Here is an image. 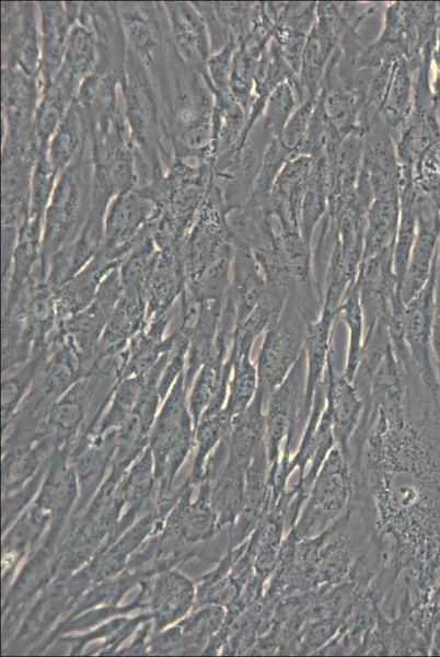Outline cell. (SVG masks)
Returning <instances> with one entry per match:
<instances>
[{"mask_svg": "<svg viewBox=\"0 0 440 657\" xmlns=\"http://www.w3.org/2000/svg\"><path fill=\"white\" fill-rule=\"evenodd\" d=\"M224 299L199 302L197 318L189 333L186 354L184 377L188 390L201 366L213 354Z\"/></svg>", "mask_w": 440, "mask_h": 657, "instance_id": "5bb4252c", "label": "cell"}, {"mask_svg": "<svg viewBox=\"0 0 440 657\" xmlns=\"http://www.w3.org/2000/svg\"><path fill=\"white\" fill-rule=\"evenodd\" d=\"M338 310L348 330L347 358L344 374L352 382L361 359L364 342L363 311L356 281L346 291Z\"/></svg>", "mask_w": 440, "mask_h": 657, "instance_id": "ac0fdd59", "label": "cell"}, {"mask_svg": "<svg viewBox=\"0 0 440 657\" xmlns=\"http://www.w3.org/2000/svg\"><path fill=\"white\" fill-rule=\"evenodd\" d=\"M119 267L107 262L99 252L71 279L55 290L58 323L85 309L108 273Z\"/></svg>", "mask_w": 440, "mask_h": 657, "instance_id": "4fadbf2b", "label": "cell"}, {"mask_svg": "<svg viewBox=\"0 0 440 657\" xmlns=\"http://www.w3.org/2000/svg\"><path fill=\"white\" fill-rule=\"evenodd\" d=\"M77 131L78 126L76 116L70 113L54 139L51 155L54 163L57 165H63L71 157V153L77 146Z\"/></svg>", "mask_w": 440, "mask_h": 657, "instance_id": "44dd1931", "label": "cell"}, {"mask_svg": "<svg viewBox=\"0 0 440 657\" xmlns=\"http://www.w3.org/2000/svg\"><path fill=\"white\" fill-rule=\"evenodd\" d=\"M338 313L321 310L317 319L308 323L304 344L306 355V380L303 403V414L308 422L315 392L323 382L327 361L332 355L333 323Z\"/></svg>", "mask_w": 440, "mask_h": 657, "instance_id": "7c38bea8", "label": "cell"}, {"mask_svg": "<svg viewBox=\"0 0 440 657\" xmlns=\"http://www.w3.org/2000/svg\"><path fill=\"white\" fill-rule=\"evenodd\" d=\"M431 349L436 359L437 377L440 384V281L436 286L435 315L431 332Z\"/></svg>", "mask_w": 440, "mask_h": 657, "instance_id": "603a6c76", "label": "cell"}, {"mask_svg": "<svg viewBox=\"0 0 440 657\" xmlns=\"http://www.w3.org/2000/svg\"><path fill=\"white\" fill-rule=\"evenodd\" d=\"M158 258L159 249L151 234H147L135 245L119 265L123 293L146 300L147 289Z\"/></svg>", "mask_w": 440, "mask_h": 657, "instance_id": "9a60e30c", "label": "cell"}, {"mask_svg": "<svg viewBox=\"0 0 440 657\" xmlns=\"http://www.w3.org/2000/svg\"><path fill=\"white\" fill-rule=\"evenodd\" d=\"M225 362L231 367V376L223 411L233 418L245 411L255 397L258 388V374L256 364L251 359V354L235 357L228 355Z\"/></svg>", "mask_w": 440, "mask_h": 657, "instance_id": "e0dca14e", "label": "cell"}, {"mask_svg": "<svg viewBox=\"0 0 440 657\" xmlns=\"http://www.w3.org/2000/svg\"><path fill=\"white\" fill-rule=\"evenodd\" d=\"M400 212L394 197L378 198L369 208L363 237L362 260L394 244Z\"/></svg>", "mask_w": 440, "mask_h": 657, "instance_id": "2e32d148", "label": "cell"}, {"mask_svg": "<svg viewBox=\"0 0 440 657\" xmlns=\"http://www.w3.org/2000/svg\"><path fill=\"white\" fill-rule=\"evenodd\" d=\"M300 300L299 287H293L280 316L264 333L256 367L257 390L265 402L285 380L304 348L308 323L312 320Z\"/></svg>", "mask_w": 440, "mask_h": 657, "instance_id": "6da1fadb", "label": "cell"}, {"mask_svg": "<svg viewBox=\"0 0 440 657\" xmlns=\"http://www.w3.org/2000/svg\"><path fill=\"white\" fill-rule=\"evenodd\" d=\"M440 235V216L438 212L425 216L417 211V230L409 263L403 279L400 298L403 304L412 300L428 281Z\"/></svg>", "mask_w": 440, "mask_h": 657, "instance_id": "8fae6325", "label": "cell"}, {"mask_svg": "<svg viewBox=\"0 0 440 657\" xmlns=\"http://www.w3.org/2000/svg\"><path fill=\"white\" fill-rule=\"evenodd\" d=\"M173 314L174 311L152 319L130 339L117 358L114 381L147 374L164 354L174 349L176 331L164 335Z\"/></svg>", "mask_w": 440, "mask_h": 657, "instance_id": "8992f818", "label": "cell"}, {"mask_svg": "<svg viewBox=\"0 0 440 657\" xmlns=\"http://www.w3.org/2000/svg\"><path fill=\"white\" fill-rule=\"evenodd\" d=\"M59 110L58 96L56 94H49L40 108L39 116V130L44 137L56 125Z\"/></svg>", "mask_w": 440, "mask_h": 657, "instance_id": "7402d4cb", "label": "cell"}, {"mask_svg": "<svg viewBox=\"0 0 440 657\" xmlns=\"http://www.w3.org/2000/svg\"><path fill=\"white\" fill-rule=\"evenodd\" d=\"M416 226L417 211L410 201H406L402 208L393 251V265L398 281V292L409 263L416 237Z\"/></svg>", "mask_w": 440, "mask_h": 657, "instance_id": "ffe728a7", "label": "cell"}, {"mask_svg": "<svg viewBox=\"0 0 440 657\" xmlns=\"http://www.w3.org/2000/svg\"><path fill=\"white\" fill-rule=\"evenodd\" d=\"M184 249L159 250V258L147 289V323L173 312L186 288Z\"/></svg>", "mask_w": 440, "mask_h": 657, "instance_id": "9c48e42d", "label": "cell"}, {"mask_svg": "<svg viewBox=\"0 0 440 657\" xmlns=\"http://www.w3.org/2000/svg\"><path fill=\"white\" fill-rule=\"evenodd\" d=\"M305 380L306 355L303 348L285 380L271 392L265 404V447L269 477H273L279 466L285 438L282 457H289L301 427L306 423L303 414Z\"/></svg>", "mask_w": 440, "mask_h": 657, "instance_id": "7a4b0ae2", "label": "cell"}, {"mask_svg": "<svg viewBox=\"0 0 440 657\" xmlns=\"http://www.w3.org/2000/svg\"><path fill=\"white\" fill-rule=\"evenodd\" d=\"M347 461L338 446L326 456L311 487L308 505L292 531L297 539L325 525L347 505L350 495Z\"/></svg>", "mask_w": 440, "mask_h": 657, "instance_id": "277c9868", "label": "cell"}, {"mask_svg": "<svg viewBox=\"0 0 440 657\" xmlns=\"http://www.w3.org/2000/svg\"><path fill=\"white\" fill-rule=\"evenodd\" d=\"M121 293L117 267L106 275L93 301L85 309L57 325L56 332L74 346L88 370L95 360L100 338Z\"/></svg>", "mask_w": 440, "mask_h": 657, "instance_id": "5b68a950", "label": "cell"}, {"mask_svg": "<svg viewBox=\"0 0 440 657\" xmlns=\"http://www.w3.org/2000/svg\"><path fill=\"white\" fill-rule=\"evenodd\" d=\"M325 410L332 418L333 433L338 448L348 460L350 441L359 425L363 401L354 382L335 371L332 355L325 372Z\"/></svg>", "mask_w": 440, "mask_h": 657, "instance_id": "52a82bcc", "label": "cell"}, {"mask_svg": "<svg viewBox=\"0 0 440 657\" xmlns=\"http://www.w3.org/2000/svg\"><path fill=\"white\" fill-rule=\"evenodd\" d=\"M50 351L40 353L32 356L19 369L3 376L1 384L2 411L4 417L16 407L22 397L30 392L40 368L47 360Z\"/></svg>", "mask_w": 440, "mask_h": 657, "instance_id": "d6986e66", "label": "cell"}, {"mask_svg": "<svg viewBox=\"0 0 440 657\" xmlns=\"http://www.w3.org/2000/svg\"><path fill=\"white\" fill-rule=\"evenodd\" d=\"M438 253L439 249L426 285L412 300L404 304L398 313L393 315L389 326L392 341L405 343L421 382L431 393H437L440 390L431 358Z\"/></svg>", "mask_w": 440, "mask_h": 657, "instance_id": "3957f363", "label": "cell"}, {"mask_svg": "<svg viewBox=\"0 0 440 657\" xmlns=\"http://www.w3.org/2000/svg\"><path fill=\"white\" fill-rule=\"evenodd\" d=\"M266 291V280L252 249L234 240V255L227 298L235 312V325L257 307Z\"/></svg>", "mask_w": 440, "mask_h": 657, "instance_id": "30bf717a", "label": "cell"}, {"mask_svg": "<svg viewBox=\"0 0 440 657\" xmlns=\"http://www.w3.org/2000/svg\"><path fill=\"white\" fill-rule=\"evenodd\" d=\"M143 298L121 293L104 327L94 362L115 365L130 339L147 325Z\"/></svg>", "mask_w": 440, "mask_h": 657, "instance_id": "ba28073f", "label": "cell"}, {"mask_svg": "<svg viewBox=\"0 0 440 657\" xmlns=\"http://www.w3.org/2000/svg\"><path fill=\"white\" fill-rule=\"evenodd\" d=\"M433 650L435 653L440 654V626L437 630L433 638Z\"/></svg>", "mask_w": 440, "mask_h": 657, "instance_id": "cb8c5ba5", "label": "cell"}]
</instances>
